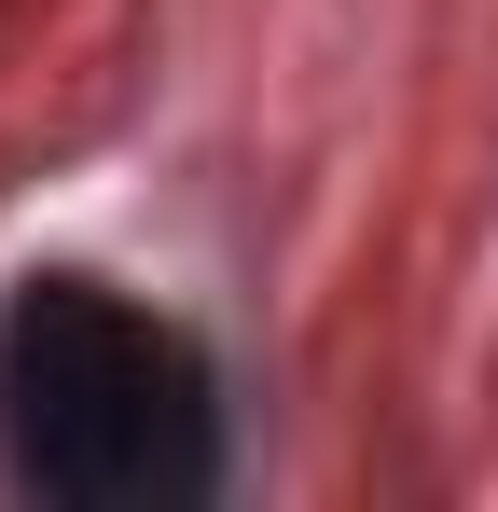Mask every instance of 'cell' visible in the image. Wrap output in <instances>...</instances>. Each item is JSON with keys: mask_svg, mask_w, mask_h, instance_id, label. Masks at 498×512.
<instances>
[{"mask_svg": "<svg viewBox=\"0 0 498 512\" xmlns=\"http://www.w3.org/2000/svg\"><path fill=\"white\" fill-rule=\"evenodd\" d=\"M0 485L56 512H194L236 485V402L180 305L28 263L0 291Z\"/></svg>", "mask_w": 498, "mask_h": 512, "instance_id": "6da1fadb", "label": "cell"}]
</instances>
